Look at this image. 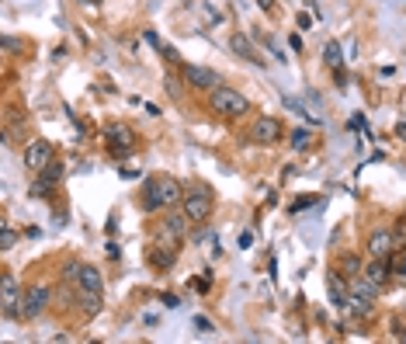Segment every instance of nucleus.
I'll use <instances>...</instances> for the list:
<instances>
[{"instance_id": "obj_11", "label": "nucleus", "mask_w": 406, "mask_h": 344, "mask_svg": "<svg viewBox=\"0 0 406 344\" xmlns=\"http://www.w3.org/2000/svg\"><path fill=\"white\" fill-rule=\"evenodd\" d=\"M365 251H368V258L389 261V258H393V251H396V237H393V230H386V226L371 230V233H368V240H365Z\"/></svg>"}, {"instance_id": "obj_5", "label": "nucleus", "mask_w": 406, "mask_h": 344, "mask_svg": "<svg viewBox=\"0 0 406 344\" xmlns=\"http://www.w3.org/2000/svg\"><path fill=\"white\" fill-rule=\"evenodd\" d=\"M188 226H191V219L184 215V209H167L160 223L153 226V240H167V244H184V237H188Z\"/></svg>"}, {"instance_id": "obj_1", "label": "nucleus", "mask_w": 406, "mask_h": 344, "mask_svg": "<svg viewBox=\"0 0 406 344\" xmlns=\"http://www.w3.org/2000/svg\"><path fill=\"white\" fill-rule=\"evenodd\" d=\"M184 198V184L170 174H157L143 184L139 191V209L143 213H163V209H177Z\"/></svg>"}, {"instance_id": "obj_6", "label": "nucleus", "mask_w": 406, "mask_h": 344, "mask_svg": "<svg viewBox=\"0 0 406 344\" xmlns=\"http://www.w3.org/2000/svg\"><path fill=\"white\" fill-rule=\"evenodd\" d=\"M285 139V126L278 115H257L253 122H250V143H257V146H275V143H282Z\"/></svg>"}, {"instance_id": "obj_18", "label": "nucleus", "mask_w": 406, "mask_h": 344, "mask_svg": "<svg viewBox=\"0 0 406 344\" xmlns=\"http://www.w3.org/2000/svg\"><path fill=\"white\" fill-rule=\"evenodd\" d=\"M337 271L351 282V278H358L362 271H365V264H362V258H358V251H344L340 258H337Z\"/></svg>"}, {"instance_id": "obj_21", "label": "nucleus", "mask_w": 406, "mask_h": 344, "mask_svg": "<svg viewBox=\"0 0 406 344\" xmlns=\"http://www.w3.org/2000/svg\"><path fill=\"white\" fill-rule=\"evenodd\" d=\"M323 59H326V66H333V70H340V66H344V56H340V45L333 42V39H330V42L323 45Z\"/></svg>"}, {"instance_id": "obj_26", "label": "nucleus", "mask_w": 406, "mask_h": 344, "mask_svg": "<svg viewBox=\"0 0 406 344\" xmlns=\"http://www.w3.org/2000/svg\"><path fill=\"white\" fill-rule=\"evenodd\" d=\"M313 206V198H295L292 202V213H302V209H309Z\"/></svg>"}, {"instance_id": "obj_24", "label": "nucleus", "mask_w": 406, "mask_h": 344, "mask_svg": "<svg viewBox=\"0 0 406 344\" xmlns=\"http://www.w3.org/2000/svg\"><path fill=\"white\" fill-rule=\"evenodd\" d=\"M163 306H167V309H177V306H181V299H177V296H174V292H163Z\"/></svg>"}, {"instance_id": "obj_23", "label": "nucleus", "mask_w": 406, "mask_h": 344, "mask_svg": "<svg viewBox=\"0 0 406 344\" xmlns=\"http://www.w3.org/2000/svg\"><path fill=\"white\" fill-rule=\"evenodd\" d=\"M389 264H393V275H403L406 278V251H393V258H389Z\"/></svg>"}, {"instance_id": "obj_7", "label": "nucleus", "mask_w": 406, "mask_h": 344, "mask_svg": "<svg viewBox=\"0 0 406 344\" xmlns=\"http://www.w3.org/2000/svg\"><path fill=\"white\" fill-rule=\"evenodd\" d=\"M105 146H108V153H112L115 160H122V157H129V153L136 150V136H132L129 126L115 122V126L105 129Z\"/></svg>"}, {"instance_id": "obj_8", "label": "nucleus", "mask_w": 406, "mask_h": 344, "mask_svg": "<svg viewBox=\"0 0 406 344\" xmlns=\"http://www.w3.org/2000/svg\"><path fill=\"white\" fill-rule=\"evenodd\" d=\"M63 174H66V167H63V160H49L45 167H42L39 174H35V184H32V191L39 195V198H49L52 191H56V184L63 181Z\"/></svg>"}, {"instance_id": "obj_9", "label": "nucleus", "mask_w": 406, "mask_h": 344, "mask_svg": "<svg viewBox=\"0 0 406 344\" xmlns=\"http://www.w3.org/2000/svg\"><path fill=\"white\" fill-rule=\"evenodd\" d=\"M181 77H184V87H191V90H215L219 87V73L208 66H195V63H181Z\"/></svg>"}, {"instance_id": "obj_2", "label": "nucleus", "mask_w": 406, "mask_h": 344, "mask_svg": "<svg viewBox=\"0 0 406 344\" xmlns=\"http://www.w3.org/2000/svg\"><path fill=\"white\" fill-rule=\"evenodd\" d=\"M208 108H212V115H219L226 122H237V119H244L246 112H250V101H246L244 90H237V87H229V84H219L215 90H208Z\"/></svg>"}, {"instance_id": "obj_28", "label": "nucleus", "mask_w": 406, "mask_h": 344, "mask_svg": "<svg viewBox=\"0 0 406 344\" xmlns=\"http://www.w3.org/2000/svg\"><path fill=\"white\" fill-rule=\"evenodd\" d=\"M240 247H253V233H250V230H246V233H240Z\"/></svg>"}, {"instance_id": "obj_12", "label": "nucleus", "mask_w": 406, "mask_h": 344, "mask_svg": "<svg viewBox=\"0 0 406 344\" xmlns=\"http://www.w3.org/2000/svg\"><path fill=\"white\" fill-rule=\"evenodd\" d=\"M146 261L153 271H170L177 264V244H167V240H153L146 247Z\"/></svg>"}, {"instance_id": "obj_20", "label": "nucleus", "mask_w": 406, "mask_h": 344, "mask_svg": "<svg viewBox=\"0 0 406 344\" xmlns=\"http://www.w3.org/2000/svg\"><path fill=\"white\" fill-rule=\"evenodd\" d=\"M288 146H292V150H309V146H313V132L309 129L288 132Z\"/></svg>"}, {"instance_id": "obj_3", "label": "nucleus", "mask_w": 406, "mask_h": 344, "mask_svg": "<svg viewBox=\"0 0 406 344\" xmlns=\"http://www.w3.org/2000/svg\"><path fill=\"white\" fill-rule=\"evenodd\" d=\"M181 209H184V215L195 226H205L212 219V213H215V191L208 184H188L184 198H181Z\"/></svg>"}, {"instance_id": "obj_19", "label": "nucleus", "mask_w": 406, "mask_h": 344, "mask_svg": "<svg viewBox=\"0 0 406 344\" xmlns=\"http://www.w3.org/2000/svg\"><path fill=\"white\" fill-rule=\"evenodd\" d=\"M80 261L77 258H70V261H63V268H59V282H70V285H77V275H80Z\"/></svg>"}, {"instance_id": "obj_16", "label": "nucleus", "mask_w": 406, "mask_h": 344, "mask_svg": "<svg viewBox=\"0 0 406 344\" xmlns=\"http://www.w3.org/2000/svg\"><path fill=\"white\" fill-rule=\"evenodd\" d=\"M77 289L80 292H94V296H105V275L94 264H83L80 275H77Z\"/></svg>"}, {"instance_id": "obj_14", "label": "nucleus", "mask_w": 406, "mask_h": 344, "mask_svg": "<svg viewBox=\"0 0 406 344\" xmlns=\"http://www.w3.org/2000/svg\"><path fill=\"white\" fill-rule=\"evenodd\" d=\"M326 296L333 306H351V282L340 275V271H333V275H326Z\"/></svg>"}, {"instance_id": "obj_25", "label": "nucleus", "mask_w": 406, "mask_h": 344, "mask_svg": "<svg viewBox=\"0 0 406 344\" xmlns=\"http://www.w3.org/2000/svg\"><path fill=\"white\" fill-rule=\"evenodd\" d=\"M160 52L170 59V63H181V56H177V49H174V45H160Z\"/></svg>"}, {"instance_id": "obj_27", "label": "nucleus", "mask_w": 406, "mask_h": 344, "mask_svg": "<svg viewBox=\"0 0 406 344\" xmlns=\"http://www.w3.org/2000/svg\"><path fill=\"white\" fill-rule=\"evenodd\" d=\"M195 327H198V331H202V334H212V324H208V320H205V316H195Z\"/></svg>"}, {"instance_id": "obj_15", "label": "nucleus", "mask_w": 406, "mask_h": 344, "mask_svg": "<svg viewBox=\"0 0 406 344\" xmlns=\"http://www.w3.org/2000/svg\"><path fill=\"white\" fill-rule=\"evenodd\" d=\"M229 49H233L240 59H246V63H253V66H264V56L257 52L253 39H246L244 32H233V35H229Z\"/></svg>"}, {"instance_id": "obj_10", "label": "nucleus", "mask_w": 406, "mask_h": 344, "mask_svg": "<svg viewBox=\"0 0 406 344\" xmlns=\"http://www.w3.org/2000/svg\"><path fill=\"white\" fill-rule=\"evenodd\" d=\"M21 289H18V278L7 271L4 275V282H0V313L7 316V320H18V309H21Z\"/></svg>"}, {"instance_id": "obj_17", "label": "nucleus", "mask_w": 406, "mask_h": 344, "mask_svg": "<svg viewBox=\"0 0 406 344\" xmlns=\"http://www.w3.org/2000/svg\"><path fill=\"white\" fill-rule=\"evenodd\" d=\"M362 275L371 278L378 289H386V285H389V278H393V264H389V261H382V258H371L365 264V271H362Z\"/></svg>"}, {"instance_id": "obj_29", "label": "nucleus", "mask_w": 406, "mask_h": 344, "mask_svg": "<svg viewBox=\"0 0 406 344\" xmlns=\"http://www.w3.org/2000/svg\"><path fill=\"white\" fill-rule=\"evenodd\" d=\"M396 139H403V143H406V119L396 122Z\"/></svg>"}, {"instance_id": "obj_22", "label": "nucleus", "mask_w": 406, "mask_h": 344, "mask_svg": "<svg viewBox=\"0 0 406 344\" xmlns=\"http://www.w3.org/2000/svg\"><path fill=\"white\" fill-rule=\"evenodd\" d=\"M14 244H18V230H14L11 223H4V226H0V247H4V251H11Z\"/></svg>"}, {"instance_id": "obj_4", "label": "nucleus", "mask_w": 406, "mask_h": 344, "mask_svg": "<svg viewBox=\"0 0 406 344\" xmlns=\"http://www.w3.org/2000/svg\"><path fill=\"white\" fill-rule=\"evenodd\" d=\"M56 299V289L49 282H32L21 296V309H18V320H39L42 313L52 306Z\"/></svg>"}, {"instance_id": "obj_13", "label": "nucleus", "mask_w": 406, "mask_h": 344, "mask_svg": "<svg viewBox=\"0 0 406 344\" xmlns=\"http://www.w3.org/2000/svg\"><path fill=\"white\" fill-rule=\"evenodd\" d=\"M52 157H56V153H52V143H49V139H32V143L25 146V167L32 174H39Z\"/></svg>"}]
</instances>
